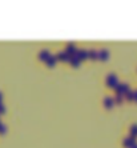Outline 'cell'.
I'll return each instance as SVG.
<instances>
[{"instance_id":"6da1fadb","label":"cell","mask_w":137,"mask_h":148,"mask_svg":"<svg viewBox=\"0 0 137 148\" xmlns=\"http://www.w3.org/2000/svg\"><path fill=\"white\" fill-rule=\"evenodd\" d=\"M115 88H116L117 95H123V96L129 91V86L128 84H117Z\"/></svg>"},{"instance_id":"7a4b0ae2","label":"cell","mask_w":137,"mask_h":148,"mask_svg":"<svg viewBox=\"0 0 137 148\" xmlns=\"http://www.w3.org/2000/svg\"><path fill=\"white\" fill-rule=\"evenodd\" d=\"M106 86L112 87V88H115V87L117 86V77H116V75H113V73L108 75V77H106Z\"/></svg>"},{"instance_id":"3957f363","label":"cell","mask_w":137,"mask_h":148,"mask_svg":"<svg viewBox=\"0 0 137 148\" xmlns=\"http://www.w3.org/2000/svg\"><path fill=\"white\" fill-rule=\"evenodd\" d=\"M137 144V141H136V138H132V136H129V138L127 139H124V145L128 148H132L134 147V145Z\"/></svg>"},{"instance_id":"277c9868","label":"cell","mask_w":137,"mask_h":148,"mask_svg":"<svg viewBox=\"0 0 137 148\" xmlns=\"http://www.w3.org/2000/svg\"><path fill=\"white\" fill-rule=\"evenodd\" d=\"M76 51H77V49H76V47H75L73 43H68V44H67V49H65V52H67L69 56L76 55Z\"/></svg>"},{"instance_id":"5b68a950","label":"cell","mask_w":137,"mask_h":148,"mask_svg":"<svg viewBox=\"0 0 137 148\" xmlns=\"http://www.w3.org/2000/svg\"><path fill=\"white\" fill-rule=\"evenodd\" d=\"M55 58H56V60H61V62H69V58H71V56H69L67 52H59Z\"/></svg>"},{"instance_id":"8992f818","label":"cell","mask_w":137,"mask_h":148,"mask_svg":"<svg viewBox=\"0 0 137 148\" xmlns=\"http://www.w3.org/2000/svg\"><path fill=\"white\" fill-rule=\"evenodd\" d=\"M76 56H77V59L81 62V60L88 58V52H87L85 49H77V51H76Z\"/></svg>"},{"instance_id":"52a82bcc","label":"cell","mask_w":137,"mask_h":148,"mask_svg":"<svg viewBox=\"0 0 137 148\" xmlns=\"http://www.w3.org/2000/svg\"><path fill=\"white\" fill-rule=\"evenodd\" d=\"M108 56H109V52L106 49H101L100 52H97V59H100V60H106Z\"/></svg>"},{"instance_id":"ba28073f","label":"cell","mask_w":137,"mask_h":148,"mask_svg":"<svg viewBox=\"0 0 137 148\" xmlns=\"http://www.w3.org/2000/svg\"><path fill=\"white\" fill-rule=\"evenodd\" d=\"M113 104H115V101H113V97H105L104 99V106H105L106 108H112L113 107Z\"/></svg>"},{"instance_id":"9c48e42d","label":"cell","mask_w":137,"mask_h":148,"mask_svg":"<svg viewBox=\"0 0 137 148\" xmlns=\"http://www.w3.org/2000/svg\"><path fill=\"white\" fill-rule=\"evenodd\" d=\"M45 63H47V66H49V67H55V64H56V58H55V56H52V55H49L48 59L45 60Z\"/></svg>"},{"instance_id":"30bf717a","label":"cell","mask_w":137,"mask_h":148,"mask_svg":"<svg viewBox=\"0 0 137 148\" xmlns=\"http://www.w3.org/2000/svg\"><path fill=\"white\" fill-rule=\"evenodd\" d=\"M69 63H71L73 67H79L80 60L77 59V56H76V55H73V56H71V58H69Z\"/></svg>"},{"instance_id":"8fae6325","label":"cell","mask_w":137,"mask_h":148,"mask_svg":"<svg viewBox=\"0 0 137 148\" xmlns=\"http://www.w3.org/2000/svg\"><path fill=\"white\" fill-rule=\"evenodd\" d=\"M49 55H51V53H49L48 51H41L40 53H39V59H40V60H43V62H45V60L48 59Z\"/></svg>"},{"instance_id":"7c38bea8","label":"cell","mask_w":137,"mask_h":148,"mask_svg":"<svg viewBox=\"0 0 137 148\" xmlns=\"http://www.w3.org/2000/svg\"><path fill=\"white\" fill-rule=\"evenodd\" d=\"M130 136H132V138H136L137 136V124H133V125L130 127Z\"/></svg>"},{"instance_id":"4fadbf2b","label":"cell","mask_w":137,"mask_h":148,"mask_svg":"<svg viewBox=\"0 0 137 148\" xmlns=\"http://www.w3.org/2000/svg\"><path fill=\"white\" fill-rule=\"evenodd\" d=\"M88 58L92 59V60H96V59H97V52L93 51V49H92V51H89L88 52Z\"/></svg>"},{"instance_id":"5bb4252c","label":"cell","mask_w":137,"mask_h":148,"mask_svg":"<svg viewBox=\"0 0 137 148\" xmlns=\"http://www.w3.org/2000/svg\"><path fill=\"white\" fill-rule=\"evenodd\" d=\"M125 96H127L128 100H134V92L133 91H128V92L125 93Z\"/></svg>"},{"instance_id":"9a60e30c","label":"cell","mask_w":137,"mask_h":148,"mask_svg":"<svg viewBox=\"0 0 137 148\" xmlns=\"http://www.w3.org/2000/svg\"><path fill=\"white\" fill-rule=\"evenodd\" d=\"M123 99H124L123 95H117V96L113 99V101H115V103H117V104H121V103H123Z\"/></svg>"},{"instance_id":"2e32d148","label":"cell","mask_w":137,"mask_h":148,"mask_svg":"<svg viewBox=\"0 0 137 148\" xmlns=\"http://www.w3.org/2000/svg\"><path fill=\"white\" fill-rule=\"evenodd\" d=\"M4 131H5V127L1 125V127H0V134H4Z\"/></svg>"},{"instance_id":"e0dca14e","label":"cell","mask_w":137,"mask_h":148,"mask_svg":"<svg viewBox=\"0 0 137 148\" xmlns=\"http://www.w3.org/2000/svg\"><path fill=\"white\" fill-rule=\"evenodd\" d=\"M133 92H134V100L137 101V91H133Z\"/></svg>"},{"instance_id":"ac0fdd59","label":"cell","mask_w":137,"mask_h":148,"mask_svg":"<svg viewBox=\"0 0 137 148\" xmlns=\"http://www.w3.org/2000/svg\"><path fill=\"white\" fill-rule=\"evenodd\" d=\"M132 148H137V144H136V145H134V147H132Z\"/></svg>"},{"instance_id":"d6986e66","label":"cell","mask_w":137,"mask_h":148,"mask_svg":"<svg viewBox=\"0 0 137 148\" xmlns=\"http://www.w3.org/2000/svg\"><path fill=\"white\" fill-rule=\"evenodd\" d=\"M0 97H1V96H0Z\"/></svg>"}]
</instances>
